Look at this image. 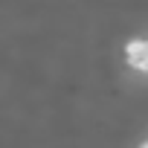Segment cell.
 Wrapping results in <instances>:
<instances>
[{
	"instance_id": "2",
	"label": "cell",
	"mask_w": 148,
	"mask_h": 148,
	"mask_svg": "<svg viewBox=\"0 0 148 148\" xmlns=\"http://www.w3.org/2000/svg\"><path fill=\"white\" fill-rule=\"evenodd\" d=\"M139 148H148V142H142V145H139Z\"/></svg>"
},
{
	"instance_id": "1",
	"label": "cell",
	"mask_w": 148,
	"mask_h": 148,
	"mask_svg": "<svg viewBox=\"0 0 148 148\" xmlns=\"http://www.w3.org/2000/svg\"><path fill=\"white\" fill-rule=\"evenodd\" d=\"M125 55H128L131 67H136V70H148V41L134 38V41L125 47Z\"/></svg>"
}]
</instances>
